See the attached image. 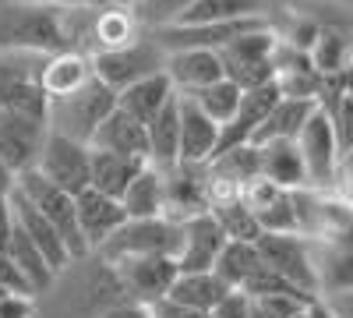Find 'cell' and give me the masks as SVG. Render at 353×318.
Returning <instances> with one entry per match:
<instances>
[{"label": "cell", "instance_id": "6da1fadb", "mask_svg": "<svg viewBox=\"0 0 353 318\" xmlns=\"http://www.w3.org/2000/svg\"><path fill=\"white\" fill-rule=\"evenodd\" d=\"M71 21H74V11L0 0V53L53 57V53L74 50Z\"/></svg>", "mask_w": 353, "mask_h": 318}, {"label": "cell", "instance_id": "7a4b0ae2", "mask_svg": "<svg viewBox=\"0 0 353 318\" xmlns=\"http://www.w3.org/2000/svg\"><path fill=\"white\" fill-rule=\"evenodd\" d=\"M113 110H117V92L106 89V85L92 74V81H85L78 92L46 103V128H50V135L92 146L99 124Z\"/></svg>", "mask_w": 353, "mask_h": 318}, {"label": "cell", "instance_id": "3957f363", "mask_svg": "<svg viewBox=\"0 0 353 318\" xmlns=\"http://www.w3.org/2000/svg\"><path fill=\"white\" fill-rule=\"evenodd\" d=\"M276 43H279V36L272 32V28H258V32H248L241 39H233L230 46L219 50L223 78L233 81L241 92L272 85L276 81V68H272Z\"/></svg>", "mask_w": 353, "mask_h": 318}, {"label": "cell", "instance_id": "277c9868", "mask_svg": "<svg viewBox=\"0 0 353 318\" xmlns=\"http://www.w3.org/2000/svg\"><path fill=\"white\" fill-rule=\"evenodd\" d=\"M88 61H92V74L106 85V89H113L121 96L134 81L166 71V50L156 39H138V43L121 46V50L88 53Z\"/></svg>", "mask_w": 353, "mask_h": 318}, {"label": "cell", "instance_id": "5b68a950", "mask_svg": "<svg viewBox=\"0 0 353 318\" xmlns=\"http://www.w3.org/2000/svg\"><path fill=\"white\" fill-rule=\"evenodd\" d=\"M176 251H181V226L170 219H128L99 248L106 266H117L124 258H152V255L176 258Z\"/></svg>", "mask_w": 353, "mask_h": 318}, {"label": "cell", "instance_id": "8992f818", "mask_svg": "<svg viewBox=\"0 0 353 318\" xmlns=\"http://www.w3.org/2000/svg\"><path fill=\"white\" fill-rule=\"evenodd\" d=\"M32 206L53 223V230L64 237V244H68V251H71V258H81V255H88V244H85V237H81V226H78V201H74V195H68L64 188H57V184H50L39 170H28V173H21L18 177V184H14Z\"/></svg>", "mask_w": 353, "mask_h": 318}, {"label": "cell", "instance_id": "52a82bcc", "mask_svg": "<svg viewBox=\"0 0 353 318\" xmlns=\"http://www.w3.org/2000/svg\"><path fill=\"white\" fill-rule=\"evenodd\" d=\"M43 68H46V57H36V53H0V110L46 117Z\"/></svg>", "mask_w": 353, "mask_h": 318}, {"label": "cell", "instance_id": "ba28073f", "mask_svg": "<svg viewBox=\"0 0 353 318\" xmlns=\"http://www.w3.org/2000/svg\"><path fill=\"white\" fill-rule=\"evenodd\" d=\"M46 138H50L46 117L0 110V163H4L14 177H21L28 170H39Z\"/></svg>", "mask_w": 353, "mask_h": 318}, {"label": "cell", "instance_id": "9c48e42d", "mask_svg": "<svg viewBox=\"0 0 353 318\" xmlns=\"http://www.w3.org/2000/svg\"><path fill=\"white\" fill-rule=\"evenodd\" d=\"M121 290L131 294L134 304L141 308H156L159 301L170 297L176 276H181V266L176 258H166V255H152V258H124V262L110 266Z\"/></svg>", "mask_w": 353, "mask_h": 318}, {"label": "cell", "instance_id": "30bf717a", "mask_svg": "<svg viewBox=\"0 0 353 318\" xmlns=\"http://www.w3.org/2000/svg\"><path fill=\"white\" fill-rule=\"evenodd\" d=\"M254 248H258V258L276 276H283L286 283H293L297 290H304L311 297H321L307 237H301V234H261Z\"/></svg>", "mask_w": 353, "mask_h": 318}, {"label": "cell", "instance_id": "8fae6325", "mask_svg": "<svg viewBox=\"0 0 353 318\" xmlns=\"http://www.w3.org/2000/svg\"><path fill=\"white\" fill-rule=\"evenodd\" d=\"M297 149H301V159H304V170H307V188L332 191L343 152H339L336 128H332L325 110H314L311 113V121L304 124V131L297 138Z\"/></svg>", "mask_w": 353, "mask_h": 318}, {"label": "cell", "instance_id": "7c38bea8", "mask_svg": "<svg viewBox=\"0 0 353 318\" xmlns=\"http://www.w3.org/2000/svg\"><path fill=\"white\" fill-rule=\"evenodd\" d=\"M311 244V262H314V276H318V294L329 297L339 290L353 286V216L336 226L332 234L314 237Z\"/></svg>", "mask_w": 353, "mask_h": 318}, {"label": "cell", "instance_id": "4fadbf2b", "mask_svg": "<svg viewBox=\"0 0 353 318\" xmlns=\"http://www.w3.org/2000/svg\"><path fill=\"white\" fill-rule=\"evenodd\" d=\"M212 209L209 201V177L205 166H184L176 163L163 170V219L184 226L194 216H205Z\"/></svg>", "mask_w": 353, "mask_h": 318}, {"label": "cell", "instance_id": "5bb4252c", "mask_svg": "<svg viewBox=\"0 0 353 318\" xmlns=\"http://www.w3.org/2000/svg\"><path fill=\"white\" fill-rule=\"evenodd\" d=\"M39 173L64 188L68 195H81L92 181V149L81 146V141H71V138H61V135H50L46 138V149H43V159H39Z\"/></svg>", "mask_w": 353, "mask_h": 318}, {"label": "cell", "instance_id": "9a60e30c", "mask_svg": "<svg viewBox=\"0 0 353 318\" xmlns=\"http://www.w3.org/2000/svg\"><path fill=\"white\" fill-rule=\"evenodd\" d=\"M230 244V237L223 234V226L212 212L194 216L181 226V251H176V266L181 272H212L223 248Z\"/></svg>", "mask_w": 353, "mask_h": 318}, {"label": "cell", "instance_id": "2e32d148", "mask_svg": "<svg viewBox=\"0 0 353 318\" xmlns=\"http://www.w3.org/2000/svg\"><path fill=\"white\" fill-rule=\"evenodd\" d=\"M244 206L258 219L261 234H297V212H293V191L276 188L272 181L254 177L241 188Z\"/></svg>", "mask_w": 353, "mask_h": 318}, {"label": "cell", "instance_id": "e0dca14e", "mask_svg": "<svg viewBox=\"0 0 353 318\" xmlns=\"http://www.w3.org/2000/svg\"><path fill=\"white\" fill-rule=\"evenodd\" d=\"M74 201H78V226H81V237H85L88 251H99L128 223V212L121 201L96 191V188H85Z\"/></svg>", "mask_w": 353, "mask_h": 318}, {"label": "cell", "instance_id": "ac0fdd59", "mask_svg": "<svg viewBox=\"0 0 353 318\" xmlns=\"http://www.w3.org/2000/svg\"><path fill=\"white\" fill-rule=\"evenodd\" d=\"M219 135H223V128L212 117H205V110L194 99L181 96V163L209 166L219 149Z\"/></svg>", "mask_w": 353, "mask_h": 318}, {"label": "cell", "instance_id": "d6986e66", "mask_svg": "<svg viewBox=\"0 0 353 318\" xmlns=\"http://www.w3.org/2000/svg\"><path fill=\"white\" fill-rule=\"evenodd\" d=\"M166 78L176 96H194L209 85L223 81L219 53L212 50H173L166 53Z\"/></svg>", "mask_w": 353, "mask_h": 318}, {"label": "cell", "instance_id": "ffe728a7", "mask_svg": "<svg viewBox=\"0 0 353 318\" xmlns=\"http://www.w3.org/2000/svg\"><path fill=\"white\" fill-rule=\"evenodd\" d=\"M11 212H14V223L25 230V234L28 237H32L36 241V248L46 255V262H50V269L53 272H64L71 262H74V258H71V251H68V244H64V237L61 234H57V230H53V223L32 206V201H28L18 188L11 191Z\"/></svg>", "mask_w": 353, "mask_h": 318}, {"label": "cell", "instance_id": "44dd1931", "mask_svg": "<svg viewBox=\"0 0 353 318\" xmlns=\"http://www.w3.org/2000/svg\"><path fill=\"white\" fill-rule=\"evenodd\" d=\"M88 149L149 163V131H145V124H138L131 113H124L121 106H117L110 117L99 124V131H96V138H92Z\"/></svg>", "mask_w": 353, "mask_h": 318}, {"label": "cell", "instance_id": "7402d4cb", "mask_svg": "<svg viewBox=\"0 0 353 318\" xmlns=\"http://www.w3.org/2000/svg\"><path fill=\"white\" fill-rule=\"evenodd\" d=\"M258 166H261V177L272 181L276 188H286V191L307 188V170H304L297 141H269V146H258Z\"/></svg>", "mask_w": 353, "mask_h": 318}, {"label": "cell", "instance_id": "603a6c76", "mask_svg": "<svg viewBox=\"0 0 353 318\" xmlns=\"http://www.w3.org/2000/svg\"><path fill=\"white\" fill-rule=\"evenodd\" d=\"M85 81H92V61H88V53H81V50H64V53L46 57V68H43V92H46V103L78 92Z\"/></svg>", "mask_w": 353, "mask_h": 318}, {"label": "cell", "instance_id": "cb8c5ba5", "mask_svg": "<svg viewBox=\"0 0 353 318\" xmlns=\"http://www.w3.org/2000/svg\"><path fill=\"white\" fill-rule=\"evenodd\" d=\"M145 131H149V163L156 170L181 163V96H173Z\"/></svg>", "mask_w": 353, "mask_h": 318}, {"label": "cell", "instance_id": "d4e9b609", "mask_svg": "<svg viewBox=\"0 0 353 318\" xmlns=\"http://www.w3.org/2000/svg\"><path fill=\"white\" fill-rule=\"evenodd\" d=\"M318 110L314 99H279L272 106V113L265 117V124L258 128L251 146H269V141H297L304 124L311 121V113Z\"/></svg>", "mask_w": 353, "mask_h": 318}, {"label": "cell", "instance_id": "484cf974", "mask_svg": "<svg viewBox=\"0 0 353 318\" xmlns=\"http://www.w3.org/2000/svg\"><path fill=\"white\" fill-rule=\"evenodd\" d=\"M173 96H176V92H173V85H170V78H166V71H163V74L141 78V81L131 85V89H124L121 96H117V106H121L124 113H131L138 124L149 128L152 117H156V113H159Z\"/></svg>", "mask_w": 353, "mask_h": 318}, {"label": "cell", "instance_id": "4316f807", "mask_svg": "<svg viewBox=\"0 0 353 318\" xmlns=\"http://www.w3.org/2000/svg\"><path fill=\"white\" fill-rule=\"evenodd\" d=\"M226 294H230V290L216 279V272H181L166 301L176 304V308H188V311L209 315Z\"/></svg>", "mask_w": 353, "mask_h": 318}, {"label": "cell", "instance_id": "83f0119b", "mask_svg": "<svg viewBox=\"0 0 353 318\" xmlns=\"http://www.w3.org/2000/svg\"><path fill=\"white\" fill-rule=\"evenodd\" d=\"M145 166L149 163H141V159H128V156H113V152L92 149V181H88V188H96V191L121 201L124 191L131 188V181Z\"/></svg>", "mask_w": 353, "mask_h": 318}, {"label": "cell", "instance_id": "f1b7e54d", "mask_svg": "<svg viewBox=\"0 0 353 318\" xmlns=\"http://www.w3.org/2000/svg\"><path fill=\"white\" fill-rule=\"evenodd\" d=\"M92 39H96L92 53L131 46V43L141 39V21L128 8H103V11L92 14Z\"/></svg>", "mask_w": 353, "mask_h": 318}, {"label": "cell", "instance_id": "f546056e", "mask_svg": "<svg viewBox=\"0 0 353 318\" xmlns=\"http://www.w3.org/2000/svg\"><path fill=\"white\" fill-rule=\"evenodd\" d=\"M121 206L128 219H163V170H156L152 163L145 166L124 191Z\"/></svg>", "mask_w": 353, "mask_h": 318}, {"label": "cell", "instance_id": "4dcf8cb0", "mask_svg": "<svg viewBox=\"0 0 353 318\" xmlns=\"http://www.w3.org/2000/svg\"><path fill=\"white\" fill-rule=\"evenodd\" d=\"M8 255H11V262L21 269V276L28 279L32 294H43L46 286L57 279V272H53L50 262H46V255L36 248V241L28 237L18 223H14V234H11V241H8Z\"/></svg>", "mask_w": 353, "mask_h": 318}, {"label": "cell", "instance_id": "1f68e13d", "mask_svg": "<svg viewBox=\"0 0 353 318\" xmlns=\"http://www.w3.org/2000/svg\"><path fill=\"white\" fill-rule=\"evenodd\" d=\"M209 212L219 219L223 234H226L230 241H241V244H258V237H261V226H258V219L251 216V209L244 206V198H241V195L216 198Z\"/></svg>", "mask_w": 353, "mask_h": 318}, {"label": "cell", "instance_id": "d6a6232c", "mask_svg": "<svg viewBox=\"0 0 353 318\" xmlns=\"http://www.w3.org/2000/svg\"><path fill=\"white\" fill-rule=\"evenodd\" d=\"M258 266H261V258H258V248L254 244L230 241L223 248V255H219V262H216L212 272H216V279L226 286V290H244Z\"/></svg>", "mask_w": 353, "mask_h": 318}, {"label": "cell", "instance_id": "836d02e7", "mask_svg": "<svg viewBox=\"0 0 353 318\" xmlns=\"http://www.w3.org/2000/svg\"><path fill=\"white\" fill-rule=\"evenodd\" d=\"M258 14H261V0H194L191 11L176 25H219V21H241Z\"/></svg>", "mask_w": 353, "mask_h": 318}, {"label": "cell", "instance_id": "e575fe53", "mask_svg": "<svg viewBox=\"0 0 353 318\" xmlns=\"http://www.w3.org/2000/svg\"><path fill=\"white\" fill-rule=\"evenodd\" d=\"M311 64L321 78H332L350 68V36L343 28H321V36L311 46Z\"/></svg>", "mask_w": 353, "mask_h": 318}, {"label": "cell", "instance_id": "d590c367", "mask_svg": "<svg viewBox=\"0 0 353 318\" xmlns=\"http://www.w3.org/2000/svg\"><path fill=\"white\" fill-rule=\"evenodd\" d=\"M188 99H194V103L205 110V117H212L219 128H226L233 117H237L244 92H241L233 81H226V78H223V81L209 85V89H201V92H194V96H188Z\"/></svg>", "mask_w": 353, "mask_h": 318}, {"label": "cell", "instance_id": "8d00e7d4", "mask_svg": "<svg viewBox=\"0 0 353 318\" xmlns=\"http://www.w3.org/2000/svg\"><path fill=\"white\" fill-rule=\"evenodd\" d=\"M194 0H141L138 4V21L141 25H152V28H166V25H176L188 11H191Z\"/></svg>", "mask_w": 353, "mask_h": 318}, {"label": "cell", "instance_id": "74e56055", "mask_svg": "<svg viewBox=\"0 0 353 318\" xmlns=\"http://www.w3.org/2000/svg\"><path fill=\"white\" fill-rule=\"evenodd\" d=\"M321 110V106H318ZM329 113V121L336 128V141H339V152L353 149V96H343L336 106L325 110Z\"/></svg>", "mask_w": 353, "mask_h": 318}, {"label": "cell", "instance_id": "f35d334b", "mask_svg": "<svg viewBox=\"0 0 353 318\" xmlns=\"http://www.w3.org/2000/svg\"><path fill=\"white\" fill-rule=\"evenodd\" d=\"M0 290H4V294H21V297H36L32 286H28V279H25L21 269L11 262L8 251H0Z\"/></svg>", "mask_w": 353, "mask_h": 318}, {"label": "cell", "instance_id": "ab89813d", "mask_svg": "<svg viewBox=\"0 0 353 318\" xmlns=\"http://www.w3.org/2000/svg\"><path fill=\"white\" fill-rule=\"evenodd\" d=\"M209 315L212 318H251V297L244 290H230Z\"/></svg>", "mask_w": 353, "mask_h": 318}, {"label": "cell", "instance_id": "60d3db41", "mask_svg": "<svg viewBox=\"0 0 353 318\" xmlns=\"http://www.w3.org/2000/svg\"><path fill=\"white\" fill-rule=\"evenodd\" d=\"M332 195H336L339 201H346V206L353 209V149H346V152L339 156V170H336Z\"/></svg>", "mask_w": 353, "mask_h": 318}, {"label": "cell", "instance_id": "b9f144b4", "mask_svg": "<svg viewBox=\"0 0 353 318\" xmlns=\"http://www.w3.org/2000/svg\"><path fill=\"white\" fill-rule=\"evenodd\" d=\"M36 304L32 297H21V294H4L0 297V318H32Z\"/></svg>", "mask_w": 353, "mask_h": 318}, {"label": "cell", "instance_id": "7bdbcfd3", "mask_svg": "<svg viewBox=\"0 0 353 318\" xmlns=\"http://www.w3.org/2000/svg\"><path fill=\"white\" fill-rule=\"evenodd\" d=\"M21 4H46L61 11H103L110 8V0H21Z\"/></svg>", "mask_w": 353, "mask_h": 318}, {"label": "cell", "instance_id": "ee69618b", "mask_svg": "<svg viewBox=\"0 0 353 318\" xmlns=\"http://www.w3.org/2000/svg\"><path fill=\"white\" fill-rule=\"evenodd\" d=\"M321 304L329 308L332 318H353V286H350V290H339V294L321 297Z\"/></svg>", "mask_w": 353, "mask_h": 318}, {"label": "cell", "instance_id": "f6af8a7d", "mask_svg": "<svg viewBox=\"0 0 353 318\" xmlns=\"http://www.w3.org/2000/svg\"><path fill=\"white\" fill-rule=\"evenodd\" d=\"M99 318H152V308H141V304H134V301H128V304H117V308H106Z\"/></svg>", "mask_w": 353, "mask_h": 318}, {"label": "cell", "instance_id": "bcb514c9", "mask_svg": "<svg viewBox=\"0 0 353 318\" xmlns=\"http://www.w3.org/2000/svg\"><path fill=\"white\" fill-rule=\"evenodd\" d=\"M11 234H14V212H11V201L0 198V251H8Z\"/></svg>", "mask_w": 353, "mask_h": 318}, {"label": "cell", "instance_id": "7dc6e473", "mask_svg": "<svg viewBox=\"0 0 353 318\" xmlns=\"http://www.w3.org/2000/svg\"><path fill=\"white\" fill-rule=\"evenodd\" d=\"M14 184H18V177H14V173H11L4 163H0V198H11Z\"/></svg>", "mask_w": 353, "mask_h": 318}, {"label": "cell", "instance_id": "c3c4849f", "mask_svg": "<svg viewBox=\"0 0 353 318\" xmlns=\"http://www.w3.org/2000/svg\"><path fill=\"white\" fill-rule=\"evenodd\" d=\"M141 0H110V8H128V11H138Z\"/></svg>", "mask_w": 353, "mask_h": 318}, {"label": "cell", "instance_id": "681fc988", "mask_svg": "<svg viewBox=\"0 0 353 318\" xmlns=\"http://www.w3.org/2000/svg\"><path fill=\"white\" fill-rule=\"evenodd\" d=\"M311 311H314V318H332V315H329V308L321 304V297H318V301L311 304Z\"/></svg>", "mask_w": 353, "mask_h": 318}, {"label": "cell", "instance_id": "f907efd6", "mask_svg": "<svg viewBox=\"0 0 353 318\" xmlns=\"http://www.w3.org/2000/svg\"><path fill=\"white\" fill-rule=\"evenodd\" d=\"M293 318H314V311H311V308H304L301 315H293Z\"/></svg>", "mask_w": 353, "mask_h": 318}]
</instances>
